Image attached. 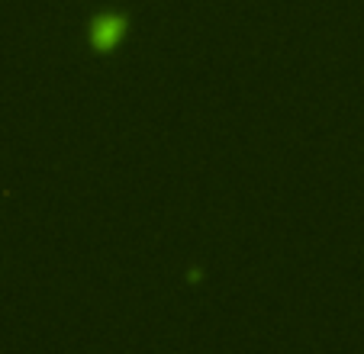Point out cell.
Instances as JSON below:
<instances>
[{"label":"cell","mask_w":364,"mask_h":354,"mask_svg":"<svg viewBox=\"0 0 364 354\" xmlns=\"http://www.w3.org/2000/svg\"><path fill=\"white\" fill-rule=\"evenodd\" d=\"M123 36V20L119 16H103L94 26V45L97 48H113V42Z\"/></svg>","instance_id":"6da1fadb"}]
</instances>
